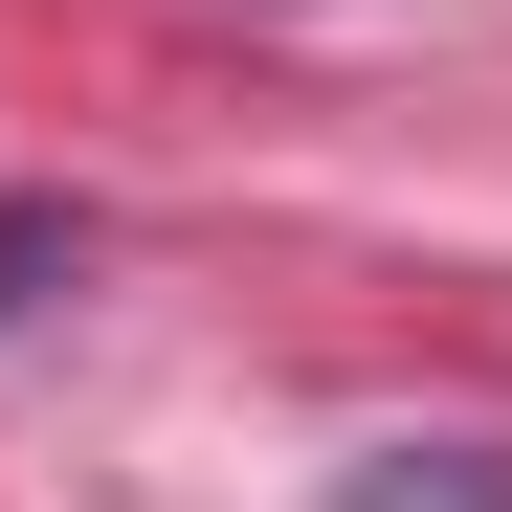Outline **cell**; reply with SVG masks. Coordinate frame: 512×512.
<instances>
[{
    "mask_svg": "<svg viewBox=\"0 0 512 512\" xmlns=\"http://www.w3.org/2000/svg\"><path fill=\"white\" fill-rule=\"evenodd\" d=\"M357 512H512V468H490V446H379Z\"/></svg>",
    "mask_w": 512,
    "mask_h": 512,
    "instance_id": "6da1fadb",
    "label": "cell"
},
{
    "mask_svg": "<svg viewBox=\"0 0 512 512\" xmlns=\"http://www.w3.org/2000/svg\"><path fill=\"white\" fill-rule=\"evenodd\" d=\"M45 268H67V201H0V312H23Z\"/></svg>",
    "mask_w": 512,
    "mask_h": 512,
    "instance_id": "7a4b0ae2",
    "label": "cell"
}]
</instances>
